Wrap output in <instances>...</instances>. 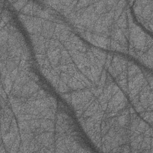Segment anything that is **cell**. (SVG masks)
<instances>
[{"mask_svg": "<svg viewBox=\"0 0 153 153\" xmlns=\"http://www.w3.org/2000/svg\"><path fill=\"white\" fill-rule=\"evenodd\" d=\"M152 1H138L136 2V14L144 23L148 25L149 20L152 22Z\"/></svg>", "mask_w": 153, "mask_h": 153, "instance_id": "1", "label": "cell"}]
</instances>
